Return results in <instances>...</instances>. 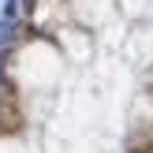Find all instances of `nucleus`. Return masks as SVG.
<instances>
[{
	"mask_svg": "<svg viewBox=\"0 0 153 153\" xmlns=\"http://www.w3.org/2000/svg\"><path fill=\"white\" fill-rule=\"evenodd\" d=\"M15 41H19V19H4L0 15V52L11 49Z\"/></svg>",
	"mask_w": 153,
	"mask_h": 153,
	"instance_id": "obj_1",
	"label": "nucleus"
},
{
	"mask_svg": "<svg viewBox=\"0 0 153 153\" xmlns=\"http://www.w3.org/2000/svg\"><path fill=\"white\" fill-rule=\"evenodd\" d=\"M0 82H4V52H0Z\"/></svg>",
	"mask_w": 153,
	"mask_h": 153,
	"instance_id": "obj_3",
	"label": "nucleus"
},
{
	"mask_svg": "<svg viewBox=\"0 0 153 153\" xmlns=\"http://www.w3.org/2000/svg\"><path fill=\"white\" fill-rule=\"evenodd\" d=\"M19 0H4V19H19Z\"/></svg>",
	"mask_w": 153,
	"mask_h": 153,
	"instance_id": "obj_2",
	"label": "nucleus"
}]
</instances>
